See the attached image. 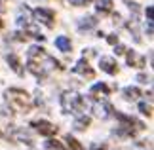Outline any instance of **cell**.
<instances>
[{
	"label": "cell",
	"mask_w": 154,
	"mask_h": 150,
	"mask_svg": "<svg viewBox=\"0 0 154 150\" xmlns=\"http://www.w3.org/2000/svg\"><path fill=\"white\" fill-rule=\"evenodd\" d=\"M126 57H128V65L133 67V69H143L146 65V57L141 55V53H137V51H133V50L126 51Z\"/></svg>",
	"instance_id": "cell-6"
},
{
	"label": "cell",
	"mask_w": 154,
	"mask_h": 150,
	"mask_svg": "<svg viewBox=\"0 0 154 150\" xmlns=\"http://www.w3.org/2000/svg\"><path fill=\"white\" fill-rule=\"evenodd\" d=\"M55 46H57V50H61L65 53L72 50V42H70V38H67V36H57L55 38Z\"/></svg>",
	"instance_id": "cell-14"
},
{
	"label": "cell",
	"mask_w": 154,
	"mask_h": 150,
	"mask_svg": "<svg viewBox=\"0 0 154 150\" xmlns=\"http://www.w3.org/2000/svg\"><path fill=\"white\" fill-rule=\"evenodd\" d=\"M95 10H97V14H101V15L110 14L112 11V0H97Z\"/></svg>",
	"instance_id": "cell-13"
},
{
	"label": "cell",
	"mask_w": 154,
	"mask_h": 150,
	"mask_svg": "<svg viewBox=\"0 0 154 150\" xmlns=\"http://www.w3.org/2000/svg\"><path fill=\"white\" fill-rule=\"evenodd\" d=\"M90 93L91 95H95V93H103V95H109L110 93V89L106 84H101V82H97V84H93L91 89H90Z\"/></svg>",
	"instance_id": "cell-16"
},
{
	"label": "cell",
	"mask_w": 154,
	"mask_h": 150,
	"mask_svg": "<svg viewBox=\"0 0 154 150\" xmlns=\"http://www.w3.org/2000/svg\"><path fill=\"white\" fill-rule=\"evenodd\" d=\"M72 72H76V74H82V76H88V78H93L95 76V72H93V69L88 65V61L86 59H80L78 63H76V67L72 69Z\"/></svg>",
	"instance_id": "cell-9"
},
{
	"label": "cell",
	"mask_w": 154,
	"mask_h": 150,
	"mask_svg": "<svg viewBox=\"0 0 154 150\" xmlns=\"http://www.w3.org/2000/svg\"><path fill=\"white\" fill-rule=\"evenodd\" d=\"M6 101L10 103V106H15L23 112H29L32 109V101H31V95H29L25 89H19V87H10L6 89L4 93Z\"/></svg>",
	"instance_id": "cell-1"
},
{
	"label": "cell",
	"mask_w": 154,
	"mask_h": 150,
	"mask_svg": "<svg viewBox=\"0 0 154 150\" xmlns=\"http://www.w3.org/2000/svg\"><path fill=\"white\" fill-rule=\"evenodd\" d=\"M2 25H4V23H2V19H0V29H2Z\"/></svg>",
	"instance_id": "cell-27"
},
{
	"label": "cell",
	"mask_w": 154,
	"mask_h": 150,
	"mask_svg": "<svg viewBox=\"0 0 154 150\" xmlns=\"http://www.w3.org/2000/svg\"><path fill=\"white\" fill-rule=\"evenodd\" d=\"M31 125L44 137H53L57 133V129H59L57 125H53L51 122H48V120H36V122H32Z\"/></svg>",
	"instance_id": "cell-4"
},
{
	"label": "cell",
	"mask_w": 154,
	"mask_h": 150,
	"mask_svg": "<svg viewBox=\"0 0 154 150\" xmlns=\"http://www.w3.org/2000/svg\"><path fill=\"white\" fill-rule=\"evenodd\" d=\"M139 112L150 118L152 116V106H150V103H139Z\"/></svg>",
	"instance_id": "cell-19"
},
{
	"label": "cell",
	"mask_w": 154,
	"mask_h": 150,
	"mask_svg": "<svg viewBox=\"0 0 154 150\" xmlns=\"http://www.w3.org/2000/svg\"><path fill=\"white\" fill-rule=\"evenodd\" d=\"M146 32H149V36H152V21L149 19V27H146Z\"/></svg>",
	"instance_id": "cell-25"
},
{
	"label": "cell",
	"mask_w": 154,
	"mask_h": 150,
	"mask_svg": "<svg viewBox=\"0 0 154 150\" xmlns=\"http://www.w3.org/2000/svg\"><path fill=\"white\" fill-rule=\"evenodd\" d=\"M145 14H146V19H150V21H152V15H154V8H152V6H149Z\"/></svg>",
	"instance_id": "cell-22"
},
{
	"label": "cell",
	"mask_w": 154,
	"mask_h": 150,
	"mask_svg": "<svg viewBox=\"0 0 154 150\" xmlns=\"http://www.w3.org/2000/svg\"><path fill=\"white\" fill-rule=\"evenodd\" d=\"M65 141H67V146H69L70 150H84V146L80 145V141H76L74 137L67 135V137H65Z\"/></svg>",
	"instance_id": "cell-17"
},
{
	"label": "cell",
	"mask_w": 154,
	"mask_h": 150,
	"mask_svg": "<svg viewBox=\"0 0 154 150\" xmlns=\"http://www.w3.org/2000/svg\"><path fill=\"white\" fill-rule=\"evenodd\" d=\"M90 124H91V118L86 116V114H82V116H78L74 120V129L76 131H86L88 127H90Z\"/></svg>",
	"instance_id": "cell-11"
},
{
	"label": "cell",
	"mask_w": 154,
	"mask_h": 150,
	"mask_svg": "<svg viewBox=\"0 0 154 150\" xmlns=\"http://www.w3.org/2000/svg\"><path fill=\"white\" fill-rule=\"evenodd\" d=\"M6 61H8L10 69L14 70L15 74H19V76L25 74V69H23V65H21V61H19V57H17L15 53H8V55H6Z\"/></svg>",
	"instance_id": "cell-8"
},
{
	"label": "cell",
	"mask_w": 154,
	"mask_h": 150,
	"mask_svg": "<svg viewBox=\"0 0 154 150\" xmlns=\"http://www.w3.org/2000/svg\"><path fill=\"white\" fill-rule=\"evenodd\" d=\"M116 55H122V53H126V47H124V46H116Z\"/></svg>",
	"instance_id": "cell-24"
},
{
	"label": "cell",
	"mask_w": 154,
	"mask_h": 150,
	"mask_svg": "<svg viewBox=\"0 0 154 150\" xmlns=\"http://www.w3.org/2000/svg\"><path fill=\"white\" fill-rule=\"evenodd\" d=\"M95 150H106V146H105V145H103V146H97Z\"/></svg>",
	"instance_id": "cell-26"
},
{
	"label": "cell",
	"mask_w": 154,
	"mask_h": 150,
	"mask_svg": "<svg viewBox=\"0 0 154 150\" xmlns=\"http://www.w3.org/2000/svg\"><path fill=\"white\" fill-rule=\"evenodd\" d=\"M99 65H101V70H105L106 74H110V76H114L118 74V63H116V59L114 57H101L99 59Z\"/></svg>",
	"instance_id": "cell-7"
},
{
	"label": "cell",
	"mask_w": 154,
	"mask_h": 150,
	"mask_svg": "<svg viewBox=\"0 0 154 150\" xmlns=\"http://www.w3.org/2000/svg\"><path fill=\"white\" fill-rule=\"evenodd\" d=\"M106 42H109V44H116L118 36H116V34H110V36H106Z\"/></svg>",
	"instance_id": "cell-23"
},
{
	"label": "cell",
	"mask_w": 154,
	"mask_h": 150,
	"mask_svg": "<svg viewBox=\"0 0 154 150\" xmlns=\"http://www.w3.org/2000/svg\"><path fill=\"white\" fill-rule=\"evenodd\" d=\"M95 25H97V19L93 15L82 17V19L78 21V29H80V31H90V29H93Z\"/></svg>",
	"instance_id": "cell-12"
},
{
	"label": "cell",
	"mask_w": 154,
	"mask_h": 150,
	"mask_svg": "<svg viewBox=\"0 0 154 150\" xmlns=\"http://www.w3.org/2000/svg\"><path fill=\"white\" fill-rule=\"evenodd\" d=\"M90 2H91V0H72L70 4H72V6H88Z\"/></svg>",
	"instance_id": "cell-21"
},
{
	"label": "cell",
	"mask_w": 154,
	"mask_h": 150,
	"mask_svg": "<svg viewBox=\"0 0 154 150\" xmlns=\"http://www.w3.org/2000/svg\"><path fill=\"white\" fill-rule=\"evenodd\" d=\"M84 97L74 91H65L61 95V106H63V112L67 114H80L82 110H84Z\"/></svg>",
	"instance_id": "cell-2"
},
{
	"label": "cell",
	"mask_w": 154,
	"mask_h": 150,
	"mask_svg": "<svg viewBox=\"0 0 154 150\" xmlns=\"http://www.w3.org/2000/svg\"><path fill=\"white\" fill-rule=\"evenodd\" d=\"M46 146L51 148V150H67V146H65L61 141H57V139H50V141H46Z\"/></svg>",
	"instance_id": "cell-18"
},
{
	"label": "cell",
	"mask_w": 154,
	"mask_h": 150,
	"mask_svg": "<svg viewBox=\"0 0 154 150\" xmlns=\"http://www.w3.org/2000/svg\"><path fill=\"white\" fill-rule=\"evenodd\" d=\"M32 14H34V17H36L38 23H44L48 29H53V25H55V11H53V10H48V8H36Z\"/></svg>",
	"instance_id": "cell-3"
},
{
	"label": "cell",
	"mask_w": 154,
	"mask_h": 150,
	"mask_svg": "<svg viewBox=\"0 0 154 150\" xmlns=\"http://www.w3.org/2000/svg\"><path fill=\"white\" fill-rule=\"evenodd\" d=\"M112 112H114V109H112V105L106 103V101L95 105V114H97V116H101V118H109V116H112Z\"/></svg>",
	"instance_id": "cell-10"
},
{
	"label": "cell",
	"mask_w": 154,
	"mask_h": 150,
	"mask_svg": "<svg viewBox=\"0 0 154 150\" xmlns=\"http://www.w3.org/2000/svg\"><path fill=\"white\" fill-rule=\"evenodd\" d=\"M137 82H141V84H149V82H150V76H149V74H137Z\"/></svg>",
	"instance_id": "cell-20"
},
{
	"label": "cell",
	"mask_w": 154,
	"mask_h": 150,
	"mask_svg": "<svg viewBox=\"0 0 154 150\" xmlns=\"http://www.w3.org/2000/svg\"><path fill=\"white\" fill-rule=\"evenodd\" d=\"M122 93H124V99H126V101H137L141 97V89L139 87H131V86L124 87Z\"/></svg>",
	"instance_id": "cell-15"
},
{
	"label": "cell",
	"mask_w": 154,
	"mask_h": 150,
	"mask_svg": "<svg viewBox=\"0 0 154 150\" xmlns=\"http://www.w3.org/2000/svg\"><path fill=\"white\" fill-rule=\"evenodd\" d=\"M27 69L31 70V72L36 76V78H44L48 76V72H50V69L46 67L44 63H40V61H32V59H29V63H27Z\"/></svg>",
	"instance_id": "cell-5"
}]
</instances>
